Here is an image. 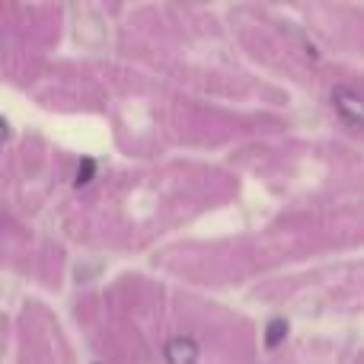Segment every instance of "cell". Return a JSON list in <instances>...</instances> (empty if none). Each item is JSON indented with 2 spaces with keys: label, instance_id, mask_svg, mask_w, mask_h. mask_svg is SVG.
Returning <instances> with one entry per match:
<instances>
[{
  "label": "cell",
  "instance_id": "obj_3",
  "mask_svg": "<svg viewBox=\"0 0 364 364\" xmlns=\"http://www.w3.org/2000/svg\"><path fill=\"white\" fill-rule=\"evenodd\" d=\"M288 336V320H272L265 329V348H278V342H284Z\"/></svg>",
  "mask_w": 364,
  "mask_h": 364
},
{
  "label": "cell",
  "instance_id": "obj_4",
  "mask_svg": "<svg viewBox=\"0 0 364 364\" xmlns=\"http://www.w3.org/2000/svg\"><path fill=\"white\" fill-rule=\"evenodd\" d=\"M93 173H96V164H93V160H80V170H77L74 186H87V182L93 179Z\"/></svg>",
  "mask_w": 364,
  "mask_h": 364
},
{
  "label": "cell",
  "instance_id": "obj_1",
  "mask_svg": "<svg viewBox=\"0 0 364 364\" xmlns=\"http://www.w3.org/2000/svg\"><path fill=\"white\" fill-rule=\"evenodd\" d=\"M333 109L352 125H364V93L348 87H336L333 90Z\"/></svg>",
  "mask_w": 364,
  "mask_h": 364
},
{
  "label": "cell",
  "instance_id": "obj_2",
  "mask_svg": "<svg viewBox=\"0 0 364 364\" xmlns=\"http://www.w3.org/2000/svg\"><path fill=\"white\" fill-rule=\"evenodd\" d=\"M164 358H166V364H198V358H201L198 342L188 339V336H176V339L166 342Z\"/></svg>",
  "mask_w": 364,
  "mask_h": 364
}]
</instances>
